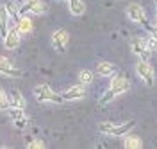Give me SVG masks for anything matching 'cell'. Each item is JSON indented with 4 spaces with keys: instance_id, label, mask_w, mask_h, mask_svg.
<instances>
[{
    "instance_id": "obj_8",
    "label": "cell",
    "mask_w": 157,
    "mask_h": 149,
    "mask_svg": "<svg viewBox=\"0 0 157 149\" xmlns=\"http://www.w3.org/2000/svg\"><path fill=\"white\" fill-rule=\"evenodd\" d=\"M68 40H70V34L68 31L64 29H57L54 34H52V47L56 52H64L66 50V45H68Z\"/></svg>"
},
{
    "instance_id": "obj_2",
    "label": "cell",
    "mask_w": 157,
    "mask_h": 149,
    "mask_svg": "<svg viewBox=\"0 0 157 149\" xmlns=\"http://www.w3.org/2000/svg\"><path fill=\"white\" fill-rule=\"evenodd\" d=\"M134 128V120H127L123 124H116V122H102L98 129L105 135H111V137H125L130 129Z\"/></svg>"
},
{
    "instance_id": "obj_13",
    "label": "cell",
    "mask_w": 157,
    "mask_h": 149,
    "mask_svg": "<svg viewBox=\"0 0 157 149\" xmlns=\"http://www.w3.org/2000/svg\"><path fill=\"white\" fill-rule=\"evenodd\" d=\"M14 27L18 29L20 34H29V32H32V20H30L27 14H20V18L16 20V23H14Z\"/></svg>"
},
{
    "instance_id": "obj_23",
    "label": "cell",
    "mask_w": 157,
    "mask_h": 149,
    "mask_svg": "<svg viewBox=\"0 0 157 149\" xmlns=\"http://www.w3.org/2000/svg\"><path fill=\"white\" fill-rule=\"evenodd\" d=\"M27 147H30V149H41V147H45V144H43L41 140H32V142L27 144Z\"/></svg>"
},
{
    "instance_id": "obj_11",
    "label": "cell",
    "mask_w": 157,
    "mask_h": 149,
    "mask_svg": "<svg viewBox=\"0 0 157 149\" xmlns=\"http://www.w3.org/2000/svg\"><path fill=\"white\" fill-rule=\"evenodd\" d=\"M0 74L7 76V77H20L21 70L18 67H14V63L11 60H7L6 56H0Z\"/></svg>"
},
{
    "instance_id": "obj_17",
    "label": "cell",
    "mask_w": 157,
    "mask_h": 149,
    "mask_svg": "<svg viewBox=\"0 0 157 149\" xmlns=\"http://www.w3.org/2000/svg\"><path fill=\"white\" fill-rule=\"evenodd\" d=\"M68 2V9L73 16H82L86 11V4L82 0H66Z\"/></svg>"
},
{
    "instance_id": "obj_5",
    "label": "cell",
    "mask_w": 157,
    "mask_h": 149,
    "mask_svg": "<svg viewBox=\"0 0 157 149\" xmlns=\"http://www.w3.org/2000/svg\"><path fill=\"white\" fill-rule=\"evenodd\" d=\"M7 113H9L14 128L25 129L29 126V117H27V113H25V108H13V106H9V108H7Z\"/></svg>"
},
{
    "instance_id": "obj_21",
    "label": "cell",
    "mask_w": 157,
    "mask_h": 149,
    "mask_svg": "<svg viewBox=\"0 0 157 149\" xmlns=\"http://www.w3.org/2000/svg\"><path fill=\"white\" fill-rule=\"evenodd\" d=\"M9 108V101H7V93L0 88V111H6Z\"/></svg>"
},
{
    "instance_id": "obj_18",
    "label": "cell",
    "mask_w": 157,
    "mask_h": 149,
    "mask_svg": "<svg viewBox=\"0 0 157 149\" xmlns=\"http://www.w3.org/2000/svg\"><path fill=\"white\" fill-rule=\"evenodd\" d=\"M6 9H7V14H9V20L16 23V20L20 18V6L14 0H9V2L6 4Z\"/></svg>"
},
{
    "instance_id": "obj_6",
    "label": "cell",
    "mask_w": 157,
    "mask_h": 149,
    "mask_svg": "<svg viewBox=\"0 0 157 149\" xmlns=\"http://www.w3.org/2000/svg\"><path fill=\"white\" fill-rule=\"evenodd\" d=\"M47 11V6L41 0H25L20 6V14H43Z\"/></svg>"
},
{
    "instance_id": "obj_20",
    "label": "cell",
    "mask_w": 157,
    "mask_h": 149,
    "mask_svg": "<svg viewBox=\"0 0 157 149\" xmlns=\"http://www.w3.org/2000/svg\"><path fill=\"white\" fill-rule=\"evenodd\" d=\"M78 81H80L82 85H89V83L93 81V72H91V70H80Z\"/></svg>"
},
{
    "instance_id": "obj_3",
    "label": "cell",
    "mask_w": 157,
    "mask_h": 149,
    "mask_svg": "<svg viewBox=\"0 0 157 149\" xmlns=\"http://www.w3.org/2000/svg\"><path fill=\"white\" fill-rule=\"evenodd\" d=\"M32 92H34L36 101H39V102H64L63 97H61V93L54 92L47 83H41L38 86H34Z\"/></svg>"
},
{
    "instance_id": "obj_25",
    "label": "cell",
    "mask_w": 157,
    "mask_h": 149,
    "mask_svg": "<svg viewBox=\"0 0 157 149\" xmlns=\"http://www.w3.org/2000/svg\"><path fill=\"white\" fill-rule=\"evenodd\" d=\"M14 2H16V4H18V6H21V4H23V2H25V0H14Z\"/></svg>"
},
{
    "instance_id": "obj_16",
    "label": "cell",
    "mask_w": 157,
    "mask_h": 149,
    "mask_svg": "<svg viewBox=\"0 0 157 149\" xmlns=\"http://www.w3.org/2000/svg\"><path fill=\"white\" fill-rule=\"evenodd\" d=\"M9 14H7V9H6V6L4 4H0V38H4L6 36V32L9 29Z\"/></svg>"
},
{
    "instance_id": "obj_26",
    "label": "cell",
    "mask_w": 157,
    "mask_h": 149,
    "mask_svg": "<svg viewBox=\"0 0 157 149\" xmlns=\"http://www.w3.org/2000/svg\"><path fill=\"white\" fill-rule=\"evenodd\" d=\"M154 25H157V16H155V23H154Z\"/></svg>"
},
{
    "instance_id": "obj_4",
    "label": "cell",
    "mask_w": 157,
    "mask_h": 149,
    "mask_svg": "<svg viewBox=\"0 0 157 149\" xmlns=\"http://www.w3.org/2000/svg\"><path fill=\"white\" fill-rule=\"evenodd\" d=\"M136 72L137 76L141 77V81L148 85V86H154V83H155V72L152 68V65L148 63V60H139L136 63Z\"/></svg>"
},
{
    "instance_id": "obj_12",
    "label": "cell",
    "mask_w": 157,
    "mask_h": 149,
    "mask_svg": "<svg viewBox=\"0 0 157 149\" xmlns=\"http://www.w3.org/2000/svg\"><path fill=\"white\" fill-rule=\"evenodd\" d=\"M63 101H78V99H84L86 97V88L84 85H75V86H70L64 93H61Z\"/></svg>"
},
{
    "instance_id": "obj_27",
    "label": "cell",
    "mask_w": 157,
    "mask_h": 149,
    "mask_svg": "<svg viewBox=\"0 0 157 149\" xmlns=\"http://www.w3.org/2000/svg\"><path fill=\"white\" fill-rule=\"evenodd\" d=\"M155 9H157V2H155Z\"/></svg>"
},
{
    "instance_id": "obj_15",
    "label": "cell",
    "mask_w": 157,
    "mask_h": 149,
    "mask_svg": "<svg viewBox=\"0 0 157 149\" xmlns=\"http://www.w3.org/2000/svg\"><path fill=\"white\" fill-rule=\"evenodd\" d=\"M97 72L102 77H113L116 74V67L111 63V61H100L97 65Z\"/></svg>"
},
{
    "instance_id": "obj_7",
    "label": "cell",
    "mask_w": 157,
    "mask_h": 149,
    "mask_svg": "<svg viewBox=\"0 0 157 149\" xmlns=\"http://www.w3.org/2000/svg\"><path fill=\"white\" fill-rule=\"evenodd\" d=\"M127 16L130 22L134 23H139V25H147V14H145V9L139 6V4H128L127 6Z\"/></svg>"
},
{
    "instance_id": "obj_1",
    "label": "cell",
    "mask_w": 157,
    "mask_h": 149,
    "mask_svg": "<svg viewBox=\"0 0 157 149\" xmlns=\"http://www.w3.org/2000/svg\"><path fill=\"white\" fill-rule=\"evenodd\" d=\"M128 88H130V83H128L127 77H123V76H113L111 86H109V90L100 97V102H102V104H107V102L116 99L118 95H123Z\"/></svg>"
},
{
    "instance_id": "obj_24",
    "label": "cell",
    "mask_w": 157,
    "mask_h": 149,
    "mask_svg": "<svg viewBox=\"0 0 157 149\" xmlns=\"http://www.w3.org/2000/svg\"><path fill=\"white\" fill-rule=\"evenodd\" d=\"M145 27H147L148 34H150V36H154V38L157 40V25H154V23H152V25H150V23H147Z\"/></svg>"
},
{
    "instance_id": "obj_22",
    "label": "cell",
    "mask_w": 157,
    "mask_h": 149,
    "mask_svg": "<svg viewBox=\"0 0 157 149\" xmlns=\"http://www.w3.org/2000/svg\"><path fill=\"white\" fill-rule=\"evenodd\" d=\"M143 40H145V43H147L148 49L152 50V52H155V50H157V40L154 38V36H150V34H148L147 38H143Z\"/></svg>"
},
{
    "instance_id": "obj_14",
    "label": "cell",
    "mask_w": 157,
    "mask_h": 149,
    "mask_svg": "<svg viewBox=\"0 0 157 149\" xmlns=\"http://www.w3.org/2000/svg\"><path fill=\"white\" fill-rule=\"evenodd\" d=\"M7 101H9V106H13V108H25L27 106L21 92H18V90H11L7 93Z\"/></svg>"
},
{
    "instance_id": "obj_10",
    "label": "cell",
    "mask_w": 157,
    "mask_h": 149,
    "mask_svg": "<svg viewBox=\"0 0 157 149\" xmlns=\"http://www.w3.org/2000/svg\"><path fill=\"white\" fill-rule=\"evenodd\" d=\"M20 36H21V34L18 32V29H16L14 25H13V27H9V29H7V32H6V36L2 38V40H4V47H6L7 50L18 49V47H20V40H21Z\"/></svg>"
},
{
    "instance_id": "obj_19",
    "label": "cell",
    "mask_w": 157,
    "mask_h": 149,
    "mask_svg": "<svg viewBox=\"0 0 157 149\" xmlns=\"http://www.w3.org/2000/svg\"><path fill=\"white\" fill-rule=\"evenodd\" d=\"M123 144H125V147L127 149H137L143 146V142H141V139L137 137V135H125V140H123Z\"/></svg>"
},
{
    "instance_id": "obj_9",
    "label": "cell",
    "mask_w": 157,
    "mask_h": 149,
    "mask_svg": "<svg viewBox=\"0 0 157 149\" xmlns=\"http://www.w3.org/2000/svg\"><path fill=\"white\" fill-rule=\"evenodd\" d=\"M130 49L139 60H150V56H152V50L147 47L143 38H132L130 40Z\"/></svg>"
}]
</instances>
